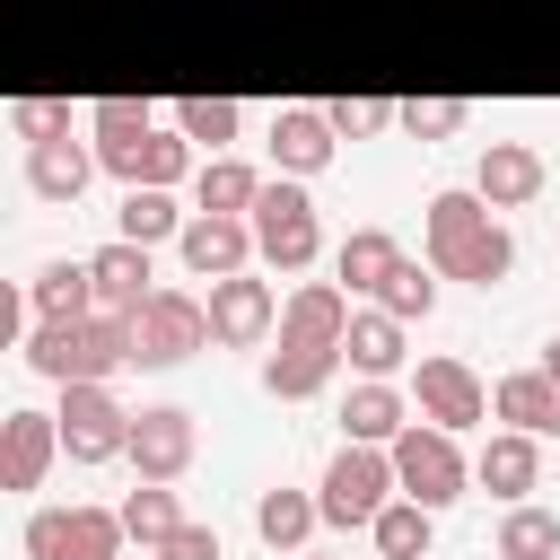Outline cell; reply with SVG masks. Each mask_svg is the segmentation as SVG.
<instances>
[{"instance_id":"obj_15","label":"cell","mask_w":560,"mask_h":560,"mask_svg":"<svg viewBox=\"0 0 560 560\" xmlns=\"http://www.w3.org/2000/svg\"><path fill=\"white\" fill-rule=\"evenodd\" d=\"M96 158H105V175H114V184H166V192L201 175V149H192L175 122H158V131H149V140H131V149H96Z\"/></svg>"},{"instance_id":"obj_20","label":"cell","mask_w":560,"mask_h":560,"mask_svg":"<svg viewBox=\"0 0 560 560\" xmlns=\"http://www.w3.org/2000/svg\"><path fill=\"white\" fill-rule=\"evenodd\" d=\"M411 420H420V402H411L394 376H359V385L341 394V438H359V446H394Z\"/></svg>"},{"instance_id":"obj_4","label":"cell","mask_w":560,"mask_h":560,"mask_svg":"<svg viewBox=\"0 0 560 560\" xmlns=\"http://www.w3.org/2000/svg\"><path fill=\"white\" fill-rule=\"evenodd\" d=\"M254 219V245H262V271H306L324 254V219H315V192L298 175H271L262 201L245 210Z\"/></svg>"},{"instance_id":"obj_13","label":"cell","mask_w":560,"mask_h":560,"mask_svg":"<svg viewBox=\"0 0 560 560\" xmlns=\"http://www.w3.org/2000/svg\"><path fill=\"white\" fill-rule=\"evenodd\" d=\"M61 464V411L18 402L0 420V490H44V472Z\"/></svg>"},{"instance_id":"obj_8","label":"cell","mask_w":560,"mask_h":560,"mask_svg":"<svg viewBox=\"0 0 560 560\" xmlns=\"http://www.w3.org/2000/svg\"><path fill=\"white\" fill-rule=\"evenodd\" d=\"M411 402H420V420H438V429H481L490 420V385L472 376V359H455V350H420L411 359Z\"/></svg>"},{"instance_id":"obj_26","label":"cell","mask_w":560,"mask_h":560,"mask_svg":"<svg viewBox=\"0 0 560 560\" xmlns=\"http://www.w3.org/2000/svg\"><path fill=\"white\" fill-rule=\"evenodd\" d=\"M394 262H402V236H394V228H350V236L332 245V280H341L350 298H376Z\"/></svg>"},{"instance_id":"obj_6","label":"cell","mask_w":560,"mask_h":560,"mask_svg":"<svg viewBox=\"0 0 560 560\" xmlns=\"http://www.w3.org/2000/svg\"><path fill=\"white\" fill-rule=\"evenodd\" d=\"M26 560H122L131 534H122V508H35L26 516Z\"/></svg>"},{"instance_id":"obj_34","label":"cell","mask_w":560,"mask_h":560,"mask_svg":"<svg viewBox=\"0 0 560 560\" xmlns=\"http://www.w3.org/2000/svg\"><path fill=\"white\" fill-rule=\"evenodd\" d=\"M158 122H166V105H149V96H96V105H88L96 149H131V140H149Z\"/></svg>"},{"instance_id":"obj_39","label":"cell","mask_w":560,"mask_h":560,"mask_svg":"<svg viewBox=\"0 0 560 560\" xmlns=\"http://www.w3.org/2000/svg\"><path fill=\"white\" fill-rule=\"evenodd\" d=\"M158 560H219V525H201V516H184L166 542H158Z\"/></svg>"},{"instance_id":"obj_12","label":"cell","mask_w":560,"mask_h":560,"mask_svg":"<svg viewBox=\"0 0 560 560\" xmlns=\"http://www.w3.org/2000/svg\"><path fill=\"white\" fill-rule=\"evenodd\" d=\"M175 254H184L192 280H228V271H254V262H262L254 219H228V210H192L184 236H175Z\"/></svg>"},{"instance_id":"obj_2","label":"cell","mask_w":560,"mask_h":560,"mask_svg":"<svg viewBox=\"0 0 560 560\" xmlns=\"http://www.w3.org/2000/svg\"><path fill=\"white\" fill-rule=\"evenodd\" d=\"M18 359L35 376H52V385H114L122 368H140V332H131V315L96 306L88 324H26Z\"/></svg>"},{"instance_id":"obj_28","label":"cell","mask_w":560,"mask_h":560,"mask_svg":"<svg viewBox=\"0 0 560 560\" xmlns=\"http://www.w3.org/2000/svg\"><path fill=\"white\" fill-rule=\"evenodd\" d=\"M184 201L166 192V184H122V210H114V236H131V245H175L184 236Z\"/></svg>"},{"instance_id":"obj_17","label":"cell","mask_w":560,"mask_h":560,"mask_svg":"<svg viewBox=\"0 0 560 560\" xmlns=\"http://www.w3.org/2000/svg\"><path fill=\"white\" fill-rule=\"evenodd\" d=\"M472 481H481L499 508L534 499V481H542V438H534V429H490V438L472 446Z\"/></svg>"},{"instance_id":"obj_16","label":"cell","mask_w":560,"mask_h":560,"mask_svg":"<svg viewBox=\"0 0 560 560\" xmlns=\"http://www.w3.org/2000/svg\"><path fill=\"white\" fill-rule=\"evenodd\" d=\"M542 184H551V166H542L534 140H481L472 192H481L490 210H525V201H542Z\"/></svg>"},{"instance_id":"obj_31","label":"cell","mask_w":560,"mask_h":560,"mask_svg":"<svg viewBox=\"0 0 560 560\" xmlns=\"http://www.w3.org/2000/svg\"><path fill=\"white\" fill-rule=\"evenodd\" d=\"M368 542H376V560H429V542H438V508H420V499H385V516L368 525Z\"/></svg>"},{"instance_id":"obj_24","label":"cell","mask_w":560,"mask_h":560,"mask_svg":"<svg viewBox=\"0 0 560 560\" xmlns=\"http://www.w3.org/2000/svg\"><path fill=\"white\" fill-rule=\"evenodd\" d=\"M490 420H508V429H534V438H560V376L534 359V368H508L499 385H490Z\"/></svg>"},{"instance_id":"obj_30","label":"cell","mask_w":560,"mask_h":560,"mask_svg":"<svg viewBox=\"0 0 560 560\" xmlns=\"http://www.w3.org/2000/svg\"><path fill=\"white\" fill-rule=\"evenodd\" d=\"M262 184H271V175L245 166L236 149H228V158H201V175H192V210H228V219H245V210L262 201Z\"/></svg>"},{"instance_id":"obj_9","label":"cell","mask_w":560,"mask_h":560,"mask_svg":"<svg viewBox=\"0 0 560 560\" xmlns=\"http://www.w3.org/2000/svg\"><path fill=\"white\" fill-rule=\"evenodd\" d=\"M131 332H140V368H184L192 350H210V298L149 289V306L131 315Z\"/></svg>"},{"instance_id":"obj_25","label":"cell","mask_w":560,"mask_h":560,"mask_svg":"<svg viewBox=\"0 0 560 560\" xmlns=\"http://www.w3.org/2000/svg\"><path fill=\"white\" fill-rule=\"evenodd\" d=\"M350 289L341 280H298L289 298H280V341H341L350 332Z\"/></svg>"},{"instance_id":"obj_18","label":"cell","mask_w":560,"mask_h":560,"mask_svg":"<svg viewBox=\"0 0 560 560\" xmlns=\"http://www.w3.org/2000/svg\"><path fill=\"white\" fill-rule=\"evenodd\" d=\"M88 271H96V306H114V315H140V306H149V289H158V245L105 236V245L88 254Z\"/></svg>"},{"instance_id":"obj_22","label":"cell","mask_w":560,"mask_h":560,"mask_svg":"<svg viewBox=\"0 0 560 560\" xmlns=\"http://www.w3.org/2000/svg\"><path fill=\"white\" fill-rule=\"evenodd\" d=\"M341 359H350L359 376H411V324L368 298V306L350 315V332H341Z\"/></svg>"},{"instance_id":"obj_14","label":"cell","mask_w":560,"mask_h":560,"mask_svg":"<svg viewBox=\"0 0 560 560\" xmlns=\"http://www.w3.org/2000/svg\"><path fill=\"white\" fill-rule=\"evenodd\" d=\"M341 158V131H332V114L324 105H280L271 114V175H324Z\"/></svg>"},{"instance_id":"obj_3","label":"cell","mask_w":560,"mask_h":560,"mask_svg":"<svg viewBox=\"0 0 560 560\" xmlns=\"http://www.w3.org/2000/svg\"><path fill=\"white\" fill-rule=\"evenodd\" d=\"M315 499H324V525H376L385 516V499H402V481H394V446H359V438H341L332 446V464H324V481H315Z\"/></svg>"},{"instance_id":"obj_35","label":"cell","mask_w":560,"mask_h":560,"mask_svg":"<svg viewBox=\"0 0 560 560\" xmlns=\"http://www.w3.org/2000/svg\"><path fill=\"white\" fill-rule=\"evenodd\" d=\"M376 306H385V315H402V324H429V306H438V262H411V254H402V262L385 271Z\"/></svg>"},{"instance_id":"obj_33","label":"cell","mask_w":560,"mask_h":560,"mask_svg":"<svg viewBox=\"0 0 560 560\" xmlns=\"http://www.w3.org/2000/svg\"><path fill=\"white\" fill-rule=\"evenodd\" d=\"M499 560H560V508L516 499V508L499 516Z\"/></svg>"},{"instance_id":"obj_5","label":"cell","mask_w":560,"mask_h":560,"mask_svg":"<svg viewBox=\"0 0 560 560\" xmlns=\"http://www.w3.org/2000/svg\"><path fill=\"white\" fill-rule=\"evenodd\" d=\"M394 481H402V499H420V508H455V499L472 490V455H464L455 429L411 420V429L394 438Z\"/></svg>"},{"instance_id":"obj_27","label":"cell","mask_w":560,"mask_h":560,"mask_svg":"<svg viewBox=\"0 0 560 560\" xmlns=\"http://www.w3.org/2000/svg\"><path fill=\"white\" fill-rule=\"evenodd\" d=\"M315 525H324V499H315V490L271 481V490L254 499V534H262L271 551H306V542H315Z\"/></svg>"},{"instance_id":"obj_32","label":"cell","mask_w":560,"mask_h":560,"mask_svg":"<svg viewBox=\"0 0 560 560\" xmlns=\"http://www.w3.org/2000/svg\"><path fill=\"white\" fill-rule=\"evenodd\" d=\"M175 525H184V499H175V481H131V490H122V534H131L140 551H158Z\"/></svg>"},{"instance_id":"obj_7","label":"cell","mask_w":560,"mask_h":560,"mask_svg":"<svg viewBox=\"0 0 560 560\" xmlns=\"http://www.w3.org/2000/svg\"><path fill=\"white\" fill-rule=\"evenodd\" d=\"M61 455L70 464H122L131 455V402L114 385H61Z\"/></svg>"},{"instance_id":"obj_40","label":"cell","mask_w":560,"mask_h":560,"mask_svg":"<svg viewBox=\"0 0 560 560\" xmlns=\"http://www.w3.org/2000/svg\"><path fill=\"white\" fill-rule=\"evenodd\" d=\"M542 368H551V376H560V332H551V341H542Z\"/></svg>"},{"instance_id":"obj_42","label":"cell","mask_w":560,"mask_h":560,"mask_svg":"<svg viewBox=\"0 0 560 560\" xmlns=\"http://www.w3.org/2000/svg\"><path fill=\"white\" fill-rule=\"evenodd\" d=\"M289 560H332V551H289Z\"/></svg>"},{"instance_id":"obj_21","label":"cell","mask_w":560,"mask_h":560,"mask_svg":"<svg viewBox=\"0 0 560 560\" xmlns=\"http://www.w3.org/2000/svg\"><path fill=\"white\" fill-rule=\"evenodd\" d=\"M96 166H105V158H96V149H79L70 131H61V140H26V192H35V201H52V210H70V201L96 184Z\"/></svg>"},{"instance_id":"obj_36","label":"cell","mask_w":560,"mask_h":560,"mask_svg":"<svg viewBox=\"0 0 560 560\" xmlns=\"http://www.w3.org/2000/svg\"><path fill=\"white\" fill-rule=\"evenodd\" d=\"M464 122H472V105H464V96H411L394 131H411V140H455Z\"/></svg>"},{"instance_id":"obj_1","label":"cell","mask_w":560,"mask_h":560,"mask_svg":"<svg viewBox=\"0 0 560 560\" xmlns=\"http://www.w3.org/2000/svg\"><path fill=\"white\" fill-rule=\"evenodd\" d=\"M420 245H429L438 280L499 289V280L516 271V236H508V219H499V210H490L472 184H446V192H429V210H420Z\"/></svg>"},{"instance_id":"obj_41","label":"cell","mask_w":560,"mask_h":560,"mask_svg":"<svg viewBox=\"0 0 560 560\" xmlns=\"http://www.w3.org/2000/svg\"><path fill=\"white\" fill-rule=\"evenodd\" d=\"M122 560H158V551H140V542H131V551H122Z\"/></svg>"},{"instance_id":"obj_37","label":"cell","mask_w":560,"mask_h":560,"mask_svg":"<svg viewBox=\"0 0 560 560\" xmlns=\"http://www.w3.org/2000/svg\"><path fill=\"white\" fill-rule=\"evenodd\" d=\"M324 114H332V131H341V140H376V131H394V122H402V105H385V96H332Z\"/></svg>"},{"instance_id":"obj_11","label":"cell","mask_w":560,"mask_h":560,"mask_svg":"<svg viewBox=\"0 0 560 560\" xmlns=\"http://www.w3.org/2000/svg\"><path fill=\"white\" fill-rule=\"evenodd\" d=\"M192 455H201V420L184 411V402H140L131 411V472L140 481H184L192 472Z\"/></svg>"},{"instance_id":"obj_19","label":"cell","mask_w":560,"mask_h":560,"mask_svg":"<svg viewBox=\"0 0 560 560\" xmlns=\"http://www.w3.org/2000/svg\"><path fill=\"white\" fill-rule=\"evenodd\" d=\"M96 315V271L88 254H52L35 280H26V324H88Z\"/></svg>"},{"instance_id":"obj_29","label":"cell","mask_w":560,"mask_h":560,"mask_svg":"<svg viewBox=\"0 0 560 560\" xmlns=\"http://www.w3.org/2000/svg\"><path fill=\"white\" fill-rule=\"evenodd\" d=\"M166 122H175L201 158H228V149H236V131H245V105H236V96H175V105H166Z\"/></svg>"},{"instance_id":"obj_10","label":"cell","mask_w":560,"mask_h":560,"mask_svg":"<svg viewBox=\"0 0 560 560\" xmlns=\"http://www.w3.org/2000/svg\"><path fill=\"white\" fill-rule=\"evenodd\" d=\"M210 341H219V350H262V341H280V289H271L262 271L210 280Z\"/></svg>"},{"instance_id":"obj_23","label":"cell","mask_w":560,"mask_h":560,"mask_svg":"<svg viewBox=\"0 0 560 560\" xmlns=\"http://www.w3.org/2000/svg\"><path fill=\"white\" fill-rule=\"evenodd\" d=\"M332 376H341V341H280V350H262V394L271 402H315Z\"/></svg>"},{"instance_id":"obj_38","label":"cell","mask_w":560,"mask_h":560,"mask_svg":"<svg viewBox=\"0 0 560 560\" xmlns=\"http://www.w3.org/2000/svg\"><path fill=\"white\" fill-rule=\"evenodd\" d=\"M9 122H18L26 140H61V131H70V105H61V96H18Z\"/></svg>"}]
</instances>
